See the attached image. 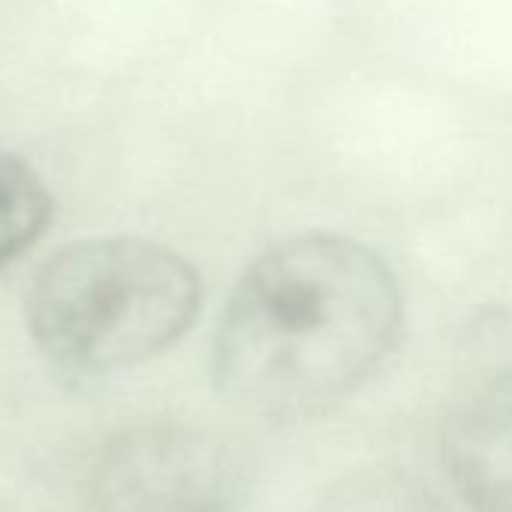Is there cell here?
<instances>
[{
	"label": "cell",
	"mask_w": 512,
	"mask_h": 512,
	"mask_svg": "<svg viewBox=\"0 0 512 512\" xmlns=\"http://www.w3.org/2000/svg\"><path fill=\"white\" fill-rule=\"evenodd\" d=\"M199 302V275L184 256L157 241L109 235L49 256L28 287L25 320L52 362L118 371L187 335Z\"/></svg>",
	"instance_id": "cell-2"
},
{
	"label": "cell",
	"mask_w": 512,
	"mask_h": 512,
	"mask_svg": "<svg viewBox=\"0 0 512 512\" xmlns=\"http://www.w3.org/2000/svg\"><path fill=\"white\" fill-rule=\"evenodd\" d=\"M443 455L479 512H512V374L488 380L452 413Z\"/></svg>",
	"instance_id": "cell-4"
},
{
	"label": "cell",
	"mask_w": 512,
	"mask_h": 512,
	"mask_svg": "<svg viewBox=\"0 0 512 512\" xmlns=\"http://www.w3.org/2000/svg\"><path fill=\"white\" fill-rule=\"evenodd\" d=\"M311 512H449L419 479L401 470H362L335 482Z\"/></svg>",
	"instance_id": "cell-6"
},
{
	"label": "cell",
	"mask_w": 512,
	"mask_h": 512,
	"mask_svg": "<svg viewBox=\"0 0 512 512\" xmlns=\"http://www.w3.org/2000/svg\"><path fill=\"white\" fill-rule=\"evenodd\" d=\"M52 193L40 172L0 148V269L31 250L52 223Z\"/></svg>",
	"instance_id": "cell-5"
},
{
	"label": "cell",
	"mask_w": 512,
	"mask_h": 512,
	"mask_svg": "<svg viewBox=\"0 0 512 512\" xmlns=\"http://www.w3.org/2000/svg\"><path fill=\"white\" fill-rule=\"evenodd\" d=\"M401 290L368 244L308 232L266 250L217 323V392L256 416H314L353 395L392 353Z\"/></svg>",
	"instance_id": "cell-1"
},
{
	"label": "cell",
	"mask_w": 512,
	"mask_h": 512,
	"mask_svg": "<svg viewBox=\"0 0 512 512\" xmlns=\"http://www.w3.org/2000/svg\"><path fill=\"white\" fill-rule=\"evenodd\" d=\"M100 512H244L247 473L217 437L187 425L118 434L94 470Z\"/></svg>",
	"instance_id": "cell-3"
}]
</instances>
